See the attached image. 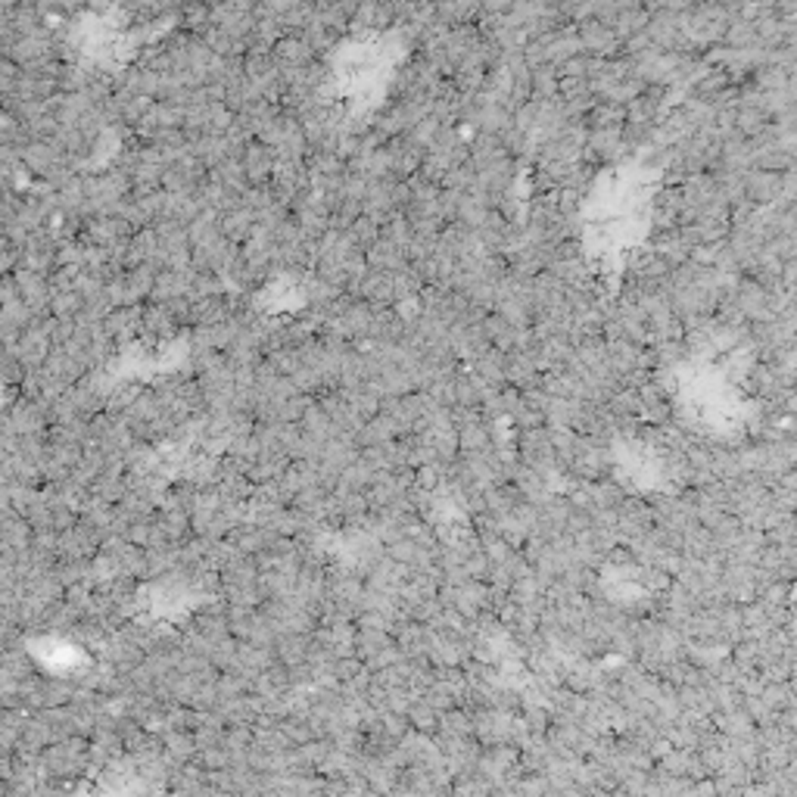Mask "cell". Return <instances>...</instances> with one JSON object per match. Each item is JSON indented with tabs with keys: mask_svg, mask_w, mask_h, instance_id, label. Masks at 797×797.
<instances>
[{
	"mask_svg": "<svg viewBox=\"0 0 797 797\" xmlns=\"http://www.w3.org/2000/svg\"><path fill=\"white\" fill-rule=\"evenodd\" d=\"M359 299L368 302L371 309H393L396 306V290H393V275H386V271H377V268H368L359 280V287H355V293Z\"/></svg>",
	"mask_w": 797,
	"mask_h": 797,
	"instance_id": "obj_1",
	"label": "cell"
},
{
	"mask_svg": "<svg viewBox=\"0 0 797 797\" xmlns=\"http://www.w3.org/2000/svg\"><path fill=\"white\" fill-rule=\"evenodd\" d=\"M240 165H243V172H246L249 187H265V184H271V178H275V172H278V156L271 153L265 143L253 141V147L243 153Z\"/></svg>",
	"mask_w": 797,
	"mask_h": 797,
	"instance_id": "obj_2",
	"label": "cell"
},
{
	"mask_svg": "<svg viewBox=\"0 0 797 797\" xmlns=\"http://www.w3.org/2000/svg\"><path fill=\"white\" fill-rule=\"evenodd\" d=\"M63 163H69V159H66V153L57 147V143L32 141V143H26V147H22V165H26L28 174H35L37 181H44L53 169H57V165H63Z\"/></svg>",
	"mask_w": 797,
	"mask_h": 797,
	"instance_id": "obj_3",
	"label": "cell"
},
{
	"mask_svg": "<svg viewBox=\"0 0 797 797\" xmlns=\"http://www.w3.org/2000/svg\"><path fill=\"white\" fill-rule=\"evenodd\" d=\"M103 328L116 346H128L134 337H143V306L116 309V312L103 321Z\"/></svg>",
	"mask_w": 797,
	"mask_h": 797,
	"instance_id": "obj_4",
	"label": "cell"
},
{
	"mask_svg": "<svg viewBox=\"0 0 797 797\" xmlns=\"http://www.w3.org/2000/svg\"><path fill=\"white\" fill-rule=\"evenodd\" d=\"M390 26H396V4H359L352 22H349V32H383Z\"/></svg>",
	"mask_w": 797,
	"mask_h": 797,
	"instance_id": "obj_5",
	"label": "cell"
},
{
	"mask_svg": "<svg viewBox=\"0 0 797 797\" xmlns=\"http://www.w3.org/2000/svg\"><path fill=\"white\" fill-rule=\"evenodd\" d=\"M181 324L174 321V315L169 312V306L163 302H147L143 306V337L150 343H165V340L178 337Z\"/></svg>",
	"mask_w": 797,
	"mask_h": 797,
	"instance_id": "obj_6",
	"label": "cell"
},
{
	"mask_svg": "<svg viewBox=\"0 0 797 797\" xmlns=\"http://www.w3.org/2000/svg\"><path fill=\"white\" fill-rule=\"evenodd\" d=\"M218 225H222V234H225L227 240L237 243V246H243V243L253 237L256 225H259V215H256V212L249 209L246 203H243L240 209H234V212H227V215L218 218Z\"/></svg>",
	"mask_w": 797,
	"mask_h": 797,
	"instance_id": "obj_7",
	"label": "cell"
},
{
	"mask_svg": "<svg viewBox=\"0 0 797 797\" xmlns=\"http://www.w3.org/2000/svg\"><path fill=\"white\" fill-rule=\"evenodd\" d=\"M275 59L280 66H296V69H302V66L315 63V50L309 47V41L302 35H287V37H280V41H278Z\"/></svg>",
	"mask_w": 797,
	"mask_h": 797,
	"instance_id": "obj_8",
	"label": "cell"
},
{
	"mask_svg": "<svg viewBox=\"0 0 797 797\" xmlns=\"http://www.w3.org/2000/svg\"><path fill=\"white\" fill-rule=\"evenodd\" d=\"M364 256H368V268L386 271V275H396V271H402L408 265L405 249L393 246V243H386V240H377Z\"/></svg>",
	"mask_w": 797,
	"mask_h": 797,
	"instance_id": "obj_9",
	"label": "cell"
},
{
	"mask_svg": "<svg viewBox=\"0 0 797 797\" xmlns=\"http://www.w3.org/2000/svg\"><path fill=\"white\" fill-rule=\"evenodd\" d=\"M302 37H306L309 47H312L315 57H318V53H330L333 47H337V44L343 41V32H337V28L324 26V22L315 16L312 26H309L306 32H302Z\"/></svg>",
	"mask_w": 797,
	"mask_h": 797,
	"instance_id": "obj_10",
	"label": "cell"
},
{
	"mask_svg": "<svg viewBox=\"0 0 797 797\" xmlns=\"http://www.w3.org/2000/svg\"><path fill=\"white\" fill-rule=\"evenodd\" d=\"M381 240L393 243V246H399L408 253V246H412V240H414V225L408 222L405 215H393L390 222L381 227Z\"/></svg>",
	"mask_w": 797,
	"mask_h": 797,
	"instance_id": "obj_11",
	"label": "cell"
},
{
	"mask_svg": "<svg viewBox=\"0 0 797 797\" xmlns=\"http://www.w3.org/2000/svg\"><path fill=\"white\" fill-rule=\"evenodd\" d=\"M393 290H396V302L399 299H412V296H421L424 280L414 271V265H405V268L393 275Z\"/></svg>",
	"mask_w": 797,
	"mask_h": 797,
	"instance_id": "obj_12",
	"label": "cell"
},
{
	"mask_svg": "<svg viewBox=\"0 0 797 797\" xmlns=\"http://www.w3.org/2000/svg\"><path fill=\"white\" fill-rule=\"evenodd\" d=\"M181 22H184L194 35H203L206 28H212V6H203V4L181 6Z\"/></svg>",
	"mask_w": 797,
	"mask_h": 797,
	"instance_id": "obj_13",
	"label": "cell"
},
{
	"mask_svg": "<svg viewBox=\"0 0 797 797\" xmlns=\"http://www.w3.org/2000/svg\"><path fill=\"white\" fill-rule=\"evenodd\" d=\"M349 234H352V237H355V243H359V246L364 249V253H368V249L374 246L377 240H381V225H377L374 218L362 215L359 222H355L352 227H349Z\"/></svg>",
	"mask_w": 797,
	"mask_h": 797,
	"instance_id": "obj_14",
	"label": "cell"
},
{
	"mask_svg": "<svg viewBox=\"0 0 797 797\" xmlns=\"http://www.w3.org/2000/svg\"><path fill=\"white\" fill-rule=\"evenodd\" d=\"M582 41H586L592 50H611L613 47V35L607 32L604 26H598V22H589V26L582 28Z\"/></svg>",
	"mask_w": 797,
	"mask_h": 797,
	"instance_id": "obj_15",
	"label": "cell"
}]
</instances>
